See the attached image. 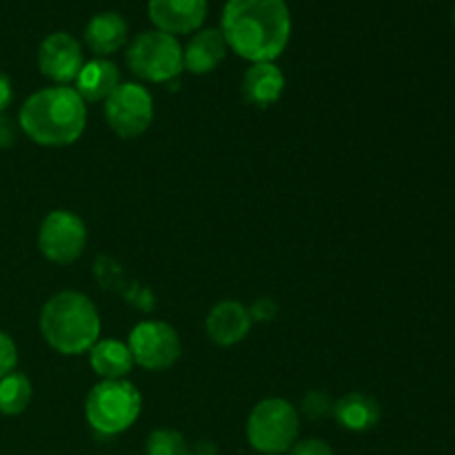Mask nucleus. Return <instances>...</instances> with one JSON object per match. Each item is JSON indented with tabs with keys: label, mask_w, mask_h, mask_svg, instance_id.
<instances>
[{
	"label": "nucleus",
	"mask_w": 455,
	"mask_h": 455,
	"mask_svg": "<svg viewBox=\"0 0 455 455\" xmlns=\"http://www.w3.org/2000/svg\"><path fill=\"white\" fill-rule=\"evenodd\" d=\"M220 31L227 47L253 62H274L291 38V13L284 0H227Z\"/></svg>",
	"instance_id": "obj_1"
},
{
	"label": "nucleus",
	"mask_w": 455,
	"mask_h": 455,
	"mask_svg": "<svg viewBox=\"0 0 455 455\" xmlns=\"http://www.w3.org/2000/svg\"><path fill=\"white\" fill-rule=\"evenodd\" d=\"M18 124L40 147L74 145L87 127V105L74 87H44L27 98Z\"/></svg>",
	"instance_id": "obj_2"
},
{
	"label": "nucleus",
	"mask_w": 455,
	"mask_h": 455,
	"mask_svg": "<svg viewBox=\"0 0 455 455\" xmlns=\"http://www.w3.org/2000/svg\"><path fill=\"white\" fill-rule=\"evenodd\" d=\"M38 324L44 342L62 355H80L100 340L96 305L80 291H60L49 298Z\"/></svg>",
	"instance_id": "obj_3"
},
{
	"label": "nucleus",
	"mask_w": 455,
	"mask_h": 455,
	"mask_svg": "<svg viewBox=\"0 0 455 455\" xmlns=\"http://www.w3.org/2000/svg\"><path fill=\"white\" fill-rule=\"evenodd\" d=\"M142 411V395L132 382L102 380L84 400V418L100 435H120L132 429Z\"/></svg>",
	"instance_id": "obj_4"
},
{
	"label": "nucleus",
	"mask_w": 455,
	"mask_h": 455,
	"mask_svg": "<svg viewBox=\"0 0 455 455\" xmlns=\"http://www.w3.org/2000/svg\"><path fill=\"white\" fill-rule=\"evenodd\" d=\"M300 435L298 409L284 398H265L251 409L247 420V440L258 453H287Z\"/></svg>",
	"instance_id": "obj_5"
},
{
	"label": "nucleus",
	"mask_w": 455,
	"mask_h": 455,
	"mask_svg": "<svg viewBox=\"0 0 455 455\" xmlns=\"http://www.w3.org/2000/svg\"><path fill=\"white\" fill-rule=\"evenodd\" d=\"M127 65L147 83H169L182 71V47L176 36L158 29L142 31L129 43Z\"/></svg>",
	"instance_id": "obj_6"
},
{
	"label": "nucleus",
	"mask_w": 455,
	"mask_h": 455,
	"mask_svg": "<svg viewBox=\"0 0 455 455\" xmlns=\"http://www.w3.org/2000/svg\"><path fill=\"white\" fill-rule=\"evenodd\" d=\"M105 118L118 138L142 136L154 120V98L142 84L120 83L105 100Z\"/></svg>",
	"instance_id": "obj_7"
},
{
	"label": "nucleus",
	"mask_w": 455,
	"mask_h": 455,
	"mask_svg": "<svg viewBox=\"0 0 455 455\" xmlns=\"http://www.w3.org/2000/svg\"><path fill=\"white\" fill-rule=\"evenodd\" d=\"M87 247V227L83 218L67 209L44 216L38 229V249L53 265H71Z\"/></svg>",
	"instance_id": "obj_8"
},
{
	"label": "nucleus",
	"mask_w": 455,
	"mask_h": 455,
	"mask_svg": "<svg viewBox=\"0 0 455 455\" xmlns=\"http://www.w3.org/2000/svg\"><path fill=\"white\" fill-rule=\"evenodd\" d=\"M127 347L133 363L147 371H164L173 367L182 354V342L176 329L158 320L136 324L129 333Z\"/></svg>",
	"instance_id": "obj_9"
},
{
	"label": "nucleus",
	"mask_w": 455,
	"mask_h": 455,
	"mask_svg": "<svg viewBox=\"0 0 455 455\" xmlns=\"http://www.w3.org/2000/svg\"><path fill=\"white\" fill-rule=\"evenodd\" d=\"M84 65L83 44L65 31L49 34L40 43L38 67L44 78L53 80L56 84L74 83Z\"/></svg>",
	"instance_id": "obj_10"
},
{
	"label": "nucleus",
	"mask_w": 455,
	"mask_h": 455,
	"mask_svg": "<svg viewBox=\"0 0 455 455\" xmlns=\"http://www.w3.org/2000/svg\"><path fill=\"white\" fill-rule=\"evenodd\" d=\"M149 18L164 34H191L207 18V0H149Z\"/></svg>",
	"instance_id": "obj_11"
},
{
	"label": "nucleus",
	"mask_w": 455,
	"mask_h": 455,
	"mask_svg": "<svg viewBox=\"0 0 455 455\" xmlns=\"http://www.w3.org/2000/svg\"><path fill=\"white\" fill-rule=\"evenodd\" d=\"M251 314L249 307H244L238 300H222L209 311L204 320L207 336L220 347H234L243 342L251 331Z\"/></svg>",
	"instance_id": "obj_12"
},
{
	"label": "nucleus",
	"mask_w": 455,
	"mask_h": 455,
	"mask_svg": "<svg viewBox=\"0 0 455 455\" xmlns=\"http://www.w3.org/2000/svg\"><path fill=\"white\" fill-rule=\"evenodd\" d=\"M227 56V40L220 29H200L182 49V69L196 76L212 74Z\"/></svg>",
	"instance_id": "obj_13"
},
{
	"label": "nucleus",
	"mask_w": 455,
	"mask_h": 455,
	"mask_svg": "<svg viewBox=\"0 0 455 455\" xmlns=\"http://www.w3.org/2000/svg\"><path fill=\"white\" fill-rule=\"evenodd\" d=\"M127 34V20L120 13L102 12L96 13L84 27V44L96 53V58H105L124 47Z\"/></svg>",
	"instance_id": "obj_14"
},
{
	"label": "nucleus",
	"mask_w": 455,
	"mask_h": 455,
	"mask_svg": "<svg viewBox=\"0 0 455 455\" xmlns=\"http://www.w3.org/2000/svg\"><path fill=\"white\" fill-rule=\"evenodd\" d=\"M380 403L373 395L360 394V391L345 394L333 404V418L338 425L354 434H364V431L373 429L380 422Z\"/></svg>",
	"instance_id": "obj_15"
},
{
	"label": "nucleus",
	"mask_w": 455,
	"mask_h": 455,
	"mask_svg": "<svg viewBox=\"0 0 455 455\" xmlns=\"http://www.w3.org/2000/svg\"><path fill=\"white\" fill-rule=\"evenodd\" d=\"M284 92V74L274 62H253L243 76V96L253 107H271Z\"/></svg>",
	"instance_id": "obj_16"
},
{
	"label": "nucleus",
	"mask_w": 455,
	"mask_h": 455,
	"mask_svg": "<svg viewBox=\"0 0 455 455\" xmlns=\"http://www.w3.org/2000/svg\"><path fill=\"white\" fill-rule=\"evenodd\" d=\"M74 83V89L84 102H102L120 84V71L107 58H93V60L84 62Z\"/></svg>",
	"instance_id": "obj_17"
},
{
	"label": "nucleus",
	"mask_w": 455,
	"mask_h": 455,
	"mask_svg": "<svg viewBox=\"0 0 455 455\" xmlns=\"http://www.w3.org/2000/svg\"><path fill=\"white\" fill-rule=\"evenodd\" d=\"M92 369L102 380H124L133 369V355L124 342L114 338H102L89 349Z\"/></svg>",
	"instance_id": "obj_18"
},
{
	"label": "nucleus",
	"mask_w": 455,
	"mask_h": 455,
	"mask_svg": "<svg viewBox=\"0 0 455 455\" xmlns=\"http://www.w3.org/2000/svg\"><path fill=\"white\" fill-rule=\"evenodd\" d=\"M34 387L25 373L12 371L0 378V413L3 416H20L31 403Z\"/></svg>",
	"instance_id": "obj_19"
},
{
	"label": "nucleus",
	"mask_w": 455,
	"mask_h": 455,
	"mask_svg": "<svg viewBox=\"0 0 455 455\" xmlns=\"http://www.w3.org/2000/svg\"><path fill=\"white\" fill-rule=\"evenodd\" d=\"M147 455H191L189 444L180 431L156 429L151 431L145 444Z\"/></svg>",
	"instance_id": "obj_20"
},
{
	"label": "nucleus",
	"mask_w": 455,
	"mask_h": 455,
	"mask_svg": "<svg viewBox=\"0 0 455 455\" xmlns=\"http://www.w3.org/2000/svg\"><path fill=\"white\" fill-rule=\"evenodd\" d=\"M333 400L323 391H309L302 400V411L309 420H323V418L333 416Z\"/></svg>",
	"instance_id": "obj_21"
},
{
	"label": "nucleus",
	"mask_w": 455,
	"mask_h": 455,
	"mask_svg": "<svg viewBox=\"0 0 455 455\" xmlns=\"http://www.w3.org/2000/svg\"><path fill=\"white\" fill-rule=\"evenodd\" d=\"M16 364H18L16 342L12 340V336H7L4 331H0V378H4L7 373L16 371Z\"/></svg>",
	"instance_id": "obj_22"
},
{
	"label": "nucleus",
	"mask_w": 455,
	"mask_h": 455,
	"mask_svg": "<svg viewBox=\"0 0 455 455\" xmlns=\"http://www.w3.org/2000/svg\"><path fill=\"white\" fill-rule=\"evenodd\" d=\"M289 455H336L333 447L329 443L320 438H309V440H298L291 449L287 451Z\"/></svg>",
	"instance_id": "obj_23"
},
{
	"label": "nucleus",
	"mask_w": 455,
	"mask_h": 455,
	"mask_svg": "<svg viewBox=\"0 0 455 455\" xmlns=\"http://www.w3.org/2000/svg\"><path fill=\"white\" fill-rule=\"evenodd\" d=\"M18 133H20L18 120L9 118L7 114H0V149H9V147L16 145Z\"/></svg>",
	"instance_id": "obj_24"
},
{
	"label": "nucleus",
	"mask_w": 455,
	"mask_h": 455,
	"mask_svg": "<svg viewBox=\"0 0 455 455\" xmlns=\"http://www.w3.org/2000/svg\"><path fill=\"white\" fill-rule=\"evenodd\" d=\"M249 314H251V320H271L275 315V305L271 298H260L256 300V305L249 307Z\"/></svg>",
	"instance_id": "obj_25"
},
{
	"label": "nucleus",
	"mask_w": 455,
	"mask_h": 455,
	"mask_svg": "<svg viewBox=\"0 0 455 455\" xmlns=\"http://www.w3.org/2000/svg\"><path fill=\"white\" fill-rule=\"evenodd\" d=\"M12 100H13L12 78H9V76L0 69V114H4V111H7V107L12 105Z\"/></svg>",
	"instance_id": "obj_26"
},
{
	"label": "nucleus",
	"mask_w": 455,
	"mask_h": 455,
	"mask_svg": "<svg viewBox=\"0 0 455 455\" xmlns=\"http://www.w3.org/2000/svg\"><path fill=\"white\" fill-rule=\"evenodd\" d=\"M191 455H216V447L212 443H200L198 447L191 451Z\"/></svg>",
	"instance_id": "obj_27"
},
{
	"label": "nucleus",
	"mask_w": 455,
	"mask_h": 455,
	"mask_svg": "<svg viewBox=\"0 0 455 455\" xmlns=\"http://www.w3.org/2000/svg\"><path fill=\"white\" fill-rule=\"evenodd\" d=\"M453 27H455V7H453Z\"/></svg>",
	"instance_id": "obj_28"
}]
</instances>
